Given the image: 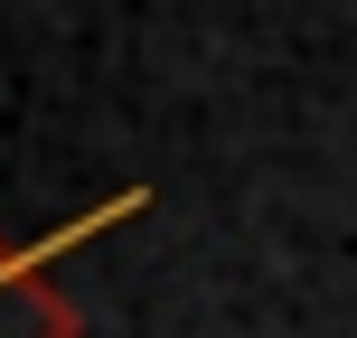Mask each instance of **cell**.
<instances>
[{"label":"cell","instance_id":"cell-1","mask_svg":"<svg viewBox=\"0 0 357 338\" xmlns=\"http://www.w3.org/2000/svg\"><path fill=\"white\" fill-rule=\"evenodd\" d=\"M56 245H0V338H66V301L47 291Z\"/></svg>","mask_w":357,"mask_h":338}]
</instances>
